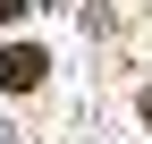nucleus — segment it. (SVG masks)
Listing matches in <instances>:
<instances>
[{
    "label": "nucleus",
    "instance_id": "20e7f679",
    "mask_svg": "<svg viewBox=\"0 0 152 144\" xmlns=\"http://www.w3.org/2000/svg\"><path fill=\"white\" fill-rule=\"evenodd\" d=\"M0 144H17V136H9V127H0Z\"/></svg>",
    "mask_w": 152,
    "mask_h": 144
},
{
    "label": "nucleus",
    "instance_id": "7ed1b4c3",
    "mask_svg": "<svg viewBox=\"0 0 152 144\" xmlns=\"http://www.w3.org/2000/svg\"><path fill=\"white\" fill-rule=\"evenodd\" d=\"M144 127H152V93H144Z\"/></svg>",
    "mask_w": 152,
    "mask_h": 144
},
{
    "label": "nucleus",
    "instance_id": "f03ea898",
    "mask_svg": "<svg viewBox=\"0 0 152 144\" xmlns=\"http://www.w3.org/2000/svg\"><path fill=\"white\" fill-rule=\"evenodd\" d=\"M9 17H26V0H0V26H9Z\"/></svg>",
    "mask_w": 152,
    "mask_h": 144
},
{
    "label": "nucleus",
    "instance_id": "f257e3e1",
    "mask_svg": "<svg viewBox=\"0 0 152 144\" xmlns=\"http://www.w3.org/2000/svg\"><path fill=\"white\" fill-rule=\"evenodd\" d=\"M42 51H34V43H9V51H0V85H9V93H34V85H42Z\"/></svg>",
    "mask_w": 152,
    "mask_h": 144
}]
</instances>
